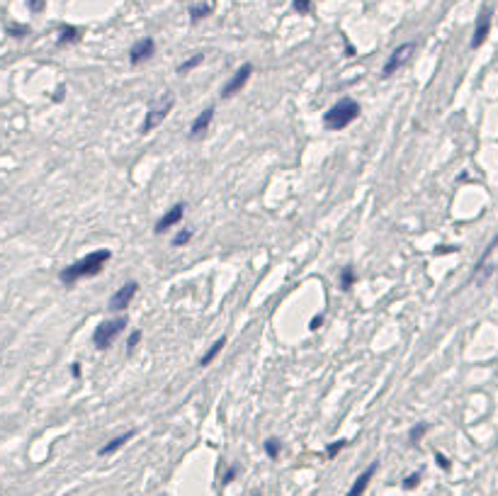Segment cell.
Wrapping results in <instances>:
<instances>
[{
  "instance_id": "obj_30",
  "label": "cell",
  "mask_w": 498,
  "mask_h": 496,
  "mask_svg": "<svg viewBox=\"0 0 498 496\" xmlns=\"http://www.w3.org/2000/svg\"><path fill=\"white\" fill-rule=\"evenodd\" d=\"M27 5H29V10L39 12V10H42V0H27Z\"/></svg>"
},
{
  "instance_id": "obj_17",
  "label": "cell",
  "mask_w": 498,
  "mask_h": 496,
  "mask_svg": "<svg viewBox=\"0 0 498 496\" xmlns=\"http://www.w3.org/2000/svg\"><path fill=\"white\" fill-rule=\"evenodd\" d=\"M202 61H204V56H202V54H194V56H190L187 61H183V64L177 66V73H180V75H185V73H187V71H192V68H197V66L202 64Z\"/></svg>"
},
{
  "instance_id": "obj_9",
  "label": "cell",
  "mask_w": 498,
  "mask_h": 496,
  "mask_svg": "<svg viewBox=\"0 0 498 496\" xmlns=\"http://www.w3.org/2000/svg\"><path fill=\"white\" fill-rule=\"evenodd\" d=\"M491 17L493 15H491L489 8L481 10L479 20H476V27H474V37H471V49H479L486 42V37H489V32H491Z\"/></svg>"
},
{
  "instance_id": "obj_5",
  "label": "cell",
  "mask_w": 498,
  "mask_h": 496,
  "mask_svg": "<svg viewBox=\"0 0 498 496\" xmlns=\"http://www.w3.org/2000/svg\"><path fill=\"white\" fill-rule=\"evenodd\" d=\"M413 49H415V42H406V44L396 46V49H394V51L389 54V59H387V64H384V68H382V78H389V75L396 73L399 68L406 64L408 59H411Z\"/></svg>"
},
{
  "instance_id": "obj_29",
  "label": "cell",
  "mask_w": 498,
  "mask_h": 496,
  "mask_svg": "<svg viewBox=\"0 0 498 496\" xmlns=\"http://www.w3.org/2000/svg\"><path fill=\"white\" fill-rule=\"evenodd\" d=\"M321 321H323V314H318V316H314V321H311V326H309V329H311V331H318Z\"/></svg>"
},
{
  "instance_id": "obj_4",
  "label": "cell",
  "mask_w": 498,
  "mask_h": 496,
  "mask_svg": "<svg viewBox=\"0 0 498 496\" xmlns=\"http://www.w3.org/2000/svg\"><path fill=\"white\" fill-rule=\"evenodd\" d=\"M127 323H129V319L127 316H119V319H110V321H102L97 329H95V333H92V343H95V348L97 350H107L117 340V336H119L122 331L127 329Z\"/></svg>"
},
{
  "instance_id": "obj_16",
  "label": "cell",
  "mask_w": 498,
  "mask_h": 496,
  "mask_svg": "<svg viewBox=\"0 0 498 496\" xmlns=\"http://www.w3.org/2000/svg\"><path fill=\"white\" fill-rule=\"evenodd\" d=\"M207 15H212V5H207V3H200V5H192V8H190V20H192V22H200V20H204Z\"/></svg>"
},
{
  "instance_id": "obj_8",
  "label": "cell",
  "mask_w": 498,
  "mask_h": 496,
  "mask_svg": "<svg viewBox=\"0 0 498 496\" xmlns=\"http://www.w3.org/2000/svg\"><path fill=\"white\" fill-rule=\"evenodd\" d=\"M156 54V42L151 37L146 39H138L136 44L131 46V51H129V61L131 66H138V64H146L151 56Z\"/></svg>"
},
{
  "instance_id": "obj_15",
  "label": "cell",
  "mask_w": 498,
  "mask_h": 496,
  "mask_svg": "<svg viewBox=\"0 0 498 496\" xmlns=\"http://www.w3.org/2000/svg\"><path fill=\"white\" fill-rule=\"evenodd\" d=\"M81 39V29L73 27V25H64L61 32H58V44H73Z\"/></svg>"
},
{
  "instance_id": "obj_2",
  "label": "cell",
  "mask_w": 498,
  "mask_h": 496,
  "mask_svg": "<svg viewBox=\"0 0 498 496\" xmlns=\"http://www.w3.org/2000/svg\"><path fill=\"white\" fill-rule=\"evenodd\" d=\"M360 102L352 100V98H341V100L333 105L331 110L323 115V127L328 129V131H341L345 129L348 124L360 117Z\"/></svg>"
},
{
  "instance_id": "obj_20",
  "label": "cell",
  "mask_w": 498,
  "mask_h": 496,
  "mask_svg": "<svg viewBox=\"0 0 498 496\" xmlns=\"http://www.w3.org/2000/svg\"><path fill=\"white\" fill-rule=\"evenodd\" d=\"M280 450H282V448H280V441H277V438H268V441H265V452H268L272 460L280 457Z\"/></svg>"
},
{
  "instance_id": "obj_27",
  "label": "cell",
  "mask_w": 498,
  "mask_h": 496,
  "mask_svg": "<svg viewBox=\"0 0 498 496\" xmlns=\"http://www.w3.org/2000/svg\"><path fill=\"white\" fill-rule=\"evenodd\" d=\"M27 32V27H8V34H12V37H25Z\"/></svg>"
},
{
  "instance_id": "obj_28",
  "label": "cell",
  "mask_w": 498,
  "mask_h": 496,
  "mask_svg": "<svg viewBox=\"0 0 498 496\" xmlns=\"http://www.w3.org/2000/svg\"><path fill=\"white\" fill-rule=\"evenodd\" d=\"M236 472H238V469H236V467H231L229 472H226V474H224V484H231V482H233V479H236Z\"/></svg>"
},
{
  "instance_id": "obj_14",
  "label": "cell",
  "mask_w": 498,
  "mask_h": 496,
  "mask_svg": "<svg viewBox=\"0 0 498 496\" xmlns=\"http://www.w3.org/2000/svg\"><path fill=\"white\" fill-rule=\"evenodd\" d=\"M224 346H226V336H222V338H216V340H214V343H212V348H209V350H207V353H204V355H202V360H200V365H202V368H209V365H212L214 360H216V355H219V353H222V350H224Z\"/></svg>"
},
{
  "instance_id": "obj_24",
  "label": "cell",
  "mask_w": 498,
  "mask_h": 496,
  "mask_svg": "<svg viewBox=\"0 0 498 496\" xmlns=\"http://www.w3.org/2000/svg\"><path fill=\"white\" fill-rule=\"evenodd\" d=\"M294 10L299 15H309L311 12V0H294Z\"/></svg>"
},
{
  "instance_id": "obj_1",
  "label": "cell",
  "mask_w": 498,
  "mask_h": 496,
  "mask_svg": "<svg viewBox=\"0 0 498 496\" xmlns=\"http://www.w3.org/2000/svg\"><path fill=\"white\" fill-rule=\"evenodd\" d=\"M110 258H112V251H107V248H97V251L88 253V256L81 258V260H75V263H71V265H66L64 270L58 273V277H61V282H64V285H75L78 280L95 277L97 273H102V268L110 263Z\"/></svg>"
},
{
  "instance_id": "obj_7",
  "label": "cell",
  "mask_w": 498,
  "mask_h": 496,
  "mask_svg": "<svg viewBox=\"0 0 498 496\" xmlns=\"http://www.w3.org/2000/svg\"><path fill=\"white\" fill-rule=\"evenodd\" d=\"M138 292V285L136 282H124V285L117 290V292L112 294V299H110V309L112 312H124L127 307L131 304V299L136 297Z\"/></svg>"
},
{
  "instance_id": "obj_13",
  "label": "cell",
  "mask_w": 498,
  "mask_h": 496,
  "mask_svg": "<svg viewBox=\"0 0 498 496\" xmlns=\"http://www.w3.org/2000/svg\"><path fill=\"white\" fill-rule=\"evenodd\" d=\"M131 438H134V431L122 433V435H117V438H112V441L107 443V445H102V448H100V452H97V455H100V457H107V455H112V452H117V450H119V448H122V445H124V443H129Z\"/></svg>"
},
{
  "instance_id": "obj_3",
  "label": "cell",
  "mask_w": 498,
  "mask_h": 496,
  "mask_svg": "<svg viewBox=\"0 0 498 496\" xmlns=\"http://www.w3.org/2000/svg\"><path fill=\"white\" fill-rule=\"evenodd\" d=\"M173 107H175V98H173L170 92L161 95V98H158V100L146 110V117H144V124H141V134L153 131V129H156L158 124H161V122H163L168 115L173 112Z\"/></svg>"
},
{
  "instance_id": "obj_22",
  "label": "cell",
  "mask_w": 498,
  "mask_h": 496,
  "mask_svg": "<svg viewBox=\"0 0 498 496\" xmlns=\"http://www.w3.org/2000/svg\"><path fill=\"white\" fill-rule=\"evenodd\" d=\"M345 445H348V441H335V443H331V445H328V448H326V455H328V457H338V452H341L343 450V448H345Z\"/></svg>"
},
{
  "instance_id": "obj_32",
  "label": "cell",
  "mask_w": 498,
  "mask_h": 496,
  "mask_svg": "<svg viewBox=\"0 0 498 496\" xmlns=\"http://www.w3.org/2000/svg\"><path fill=\"white\" fill-rule=\"evenodd\" d=\"M255 496H258V494H255Z\"/></svg>"
},
{
  "instance_id": "obj_31",
  "label": "cell",
  "mask_w": 498,
  "mask_h": 496,
  "mask_svg": "<svg viewBox=\"0 0 498 496\" xmlns=\"http://www.w3.org/2000/svg\"><path fill=\"white\" fill-rule=\"evenodd\" d=\"M71 375H73V377H81V365H78V363H73V365H71Z\"/></svg>"
},
{
  "instance_id": "obj_18",
  "label": "cell",
  "mask_w": 498,
  "mask_h": 496,
  "mask_svg": "<svg viewBox=\"0 0 498 496\" xmlns=\"http://www.w3.org/2000/svg\"><path fill=\"white\" fill-rule=\"evenodd\" d=\"M355 282H357L355 270H352V268H343V273H341V287H343V290H350Z\"/></svg>"
},
{
  "instance_id": "obj_21",
  "label": "cell",
  "mask_w": 498,
  "mask_h": 496,
  "mask_svg": "<svg viewBox=\"0 0 498 496\" xmlns=\"http://www.w3.org/2000/svg\"><path fill=\"white\" fill-rule=\"evenodd\" d=\"M425 431H428V423H418L415 428H411V435H408V441H411V443H418L425 435Z\"/></svg>"
},
{
  "instance_id": "obj_26",
  "label": "cell",
  "mask_w": 498,
  "mask_h": 496,
  "mask_svg": "<svg viewBox=\"0 0 498 496\" xmlns=\"http://www.w3.org/2000/svg\"><path fill=\"white\" fill-rule=\"evenodd\" d=\"M435 462H437V467H440V469H445V472H447V469H452V462H450V460L445 457L443 452H435Z\"/></svg>"
},
{
  "instance_id": "obj_25",
  "label": "cell",
  "mask_w": 498,
  "mask_h": 496,
  "mask_svg": "<svg viewBox=\"0 0 498 496\" xmlns=\"http://www.w3.org/2000/svg\"><path fill=\"white\" fill-rule=\"evenodd\" d=\"M418 482H421V474H418V472H413V474H408V477L404 479V489H406V491H411V489L418 487Z\"/></svg>"
},
{
  "instance_id": "obj_19",
  "label": "cell",
  "mask_w": 498,
  "mask_h": 496,
  "mask_svg": "<svg viewBox=\"0 0 498 496\" xmlns=\"http://www.w3.org/2000/svg\"><path fill=\"white\" fill-rule=\"evenodd\" d=\"M192 236H194V234H192V229H183V231H177V234H175V239H173V246H175V248H183L185 243H190V241H192Z\"/></svg>"
},
{
  "instance_id": "obj_23",
  "label": "cell",
  "mask_w": 498,
  "mask_h": 496,
  "mask_svg": "<svg viewBox=\"0 0 498 496\" xmlns=\"http://www.w3.org/2000/svg\"><path fill=\"white\" fill-rule=\"evenodd\" d=\"M138 343H141V331L136 329V331H134V333L129 336V340H127V355H131V353L136 350Z\"/></svg>"
},
{
  "instance_id": "obj_10",
  "label": "cell",
  "mask_w": 498,
  "mask_h": 496,
  "mask_svg": "<svg viewBox=\"0 0 498 496\" xmlns=\"http://www.w3.org/2000/svg\"><path fill=\"white\" fill-rule=\"evenodd\" d=\"M185 217V202H177V204H173L170 209L158 219V224H156V234H166L168 229H173L175 224H180V219Z\"/></svg>"
},
{
  "instance_id": "obj_6",
  "label": "cell",
  "mask_w": 498,
  "mask_h": 496,
  "mask_svg": "<svg viewBox=\"0 0 498 496\" xmlns=\"http://www.w3.org/2000/svg\"><path fill=\"white\" fill-rule=\"evenodd\" d=\"M250 73H253V64H243V66H241L238 71H236L229 81L224 83V88H222V98H224V100H226V98H233L236 92L243 90V85L248 83Z\"/></svg>"
},
{
  "instance_id": "obj_11",
  "label": "cell",
  "mask_w": 498,
  "mask_h": 496,
  "mask_svg": "<svg viewBox=\"0 0 498 496\" xmlns=\"http://www.w3.org/2000/svg\"><path fill=\"white\" fill-rule=\"evenodd\" d=\"M212 120H214V107H204V110L192 120V127H190V139L204 137V131L209 129Z\"/></svg>"
},
{
  "instance_id": "obj_12",
  "label": "cell",
  "mask_w": 498,
  "mask_h": 496,
  "mask_svg": "<svg viewBox=\"0 0 498 496\" xmlns=\"http://www.w3.org/2000/svg\"><path fill=\"white\" fill-rule=\"evenodd\" d=\"M374 472H377V462H372L365 472H362L360 477L355 479V484L350 487V491L345 496H362L365 491H367V487H369V482H372V477H374Z\"/></svg>"
}]
</instances>
